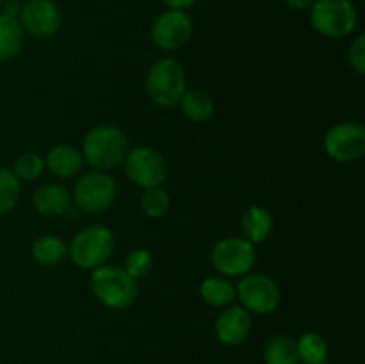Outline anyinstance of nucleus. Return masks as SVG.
Returning <instances> with one entry per match:
<instances>
[{"label": "nucleus", "mask_w": 365, "mask_h": 364, "mask_svg": "<svg viewBox=\"0 0 365 364\" xmlns=\"http://www.w3.org/2000/svg\"><path fill=\"white\" fill-rule=\"evenodd\" d=\"M203 302L210 307H228L235 300V285L227 277H207L200 285Z\"/></svg>", "instance_id": "obj_20"}, {"label": "nucleus", "mask_w": 365, "mask_h": 364, "mask_svg": "<svg viewBox=\"0 0 365 364\" xmlns=\"http://www.w3.org/2000/svg\"><path fill=\"white\" fill-rule=\"evenodd\" d=\"M4 2H6V0H0V7H2V4H4Z\"/></svg>", "instance_id": "obj_31"}, {"label": "nucleus", "mask_w": 365, "mask_h": 364, "mask_svg": "<svg viewBox=\"0 0 365 364\" xmlns=\"http://www.w3.org/2000/svg\"><path fill=\"white\" fill-rule=\"evenodd\" d=\"M84 166L81 150L71 145H57L48 150L45 157V168L57 178H71Z\"/></svg>", "instance_id": "obj_15"}, {"label": "nucleus", "mask_w": 365, "mask_h": 364, "mask_svg": "<svg viewBox=\"0 0 365 364\" xmlns=\"http://www.w3.org/2000/svg\"><path fill=\"white\" fill-rule=\"evenodd\" d=\"M32 259L39 264V266L52 268L63 263V259L68 253V246L59 236L56 234H45L39 236L34 243H32Z\"/></svg>", "instance_id": "obj_18"}, {"label": "nucleus", "mask_w": 365, "mask_h": 364, "mask_svg": "<svg viewBox=\"0 0 365 364\" xmlns=\"http://www.w3.org/2000/svg\"><path fill=\"white\" fill-rule=\"evenodd\" d=\"M32 203L41 216H64L71 211V193L61 184H45L34 193Z\"/></svg>", "instance_id": "obj_14"}, {"label": "nucleus", "mask_w": 365, "mask_h": 364, "mask_svg": "<svg viewBox=\"0 0 365 364\" xmlns=\"http://www.w3.org/2000/svg\"><path fill=\"white\" fill-rule=\"evenodd\" d=\"M348 63L351 70L359 75H365V34L355 36L348 50Z\"/></svg>", "instance_id": "obj_27"}, {"label": "nucleus", "mask_w": 365, "mask_h": 364, "mask_svg": "<svg viewBox=\"0 0 365 364\" xmlns=\"http://www.w3.org/2000/svg\"><path fill=\"white\" fill-rule=\"evenodd\" d=\"M45 170V161L34 152H25L14 161L13 173L20 182H34L36 178L41 177Z\"/></svg>", "instance_id": "obj_25"}, {"label": "nucleus", "mask_w": 365, "mask_h": 364, "mask_svg": "<svg viewBox=\"0 0 365 364\" xmlns=\"http://www.w3.org/2000/svg\"><path fill=\"white\" fill-rule=\"evenodd\" d=\"M145 86L153 103L160 107H177L187 91V75L177 59L163 57L150 66Z\"/></svg>", "instance_id": "obj_3"}, {"label": "nucleus", "mask_w": 365, "mask_h": 364, "mask_svg": "<svg viewBox=\"0 0 365 364\" xmlns=\"http://www.w3.org/2000/svg\"><path fill=\"white\" fill-rule=\"evenodd\" d=\"M118 196L116 181L107 171L93 170L75 182L71 200L86 214H102L113 207Z\"/></svg>", "instance_id": "obj_6"}, {"label": "nucleus", "mask_w": 365, "mask_h": 364, "mask_svg": "<svg viewBox=\"0 0 365 364\" xmlns=\"http://www.w3.org/2000/svg\"><path fill=\"white\" fill-rule=\"evenodd\" d=\"M309 13L314 31L328 39L351 36L359 27V11L351 0H314Z\"/></svg>", "instance_id": "obj_4"}, {"label": "nucleus", "mask_w": 365, "mask_h": 364, "mask_svg": "<svg viewBox=\"0 0 365 364\" xmlns=\"http://www.w3.org/2000/svg\"><path fill=\"white\" fill-rule=\"evenodd\" d=\"M324 150L337 163H353L365 153V128L359 121L335 123L324 136Z\"/></svg>", "instance_id": "obj_11"}, {"label": "nucleus", "mask_w": 365, "mask_h": 364, "mask_svg": "<svg viewBox=\"0 0 365 364\" xmlns=\"http://www.w3.org/2000/svg\"><path fill=\"white\" fill-rule=\"evenodd\" d=\"M264 363L266 364H298V350H296V339L291 335L278 334L267 341L264 348Z\"/></svg>", "instance_id": "obj_22"}, {"label": "nucleus", "mask_w": 365, "mask_h": 364, "mask_svg": "<svg viewBox=\"0 0 365 364\" xmlns=\"http://www.w3.org/2000/svg\"><path fill=\"white\" fill-rule=\"evenodd\" d=\"M130 145L128 138L116 125H96L82 139V159L93 170L109 171L121 166Z\"/></svg>", "instance_id": "obj_1"}, {"label": "nucleus", "mask_w": 365, "mask_h": 364, "mask_svg": "<svg viewBox=\"0 0 365 364\" xmlns=\"http://www.w3.org/2000/svg\"><path fill=\"white\" fill-rule=\"evenodd\" d=\"M273 214H271L266 207L252 206L245 211V214H242V234H245V239H248L253 245L266 241V239L269 238L271 232H273Z\"/></svg>", "instance_id": "obj_16"}, {"label": "nucleus", "mask_w": 365, "mask_h": 364, "mask_svg": "<svg viewBox=\"0 0 365 364\" xmlns=\"http://www.w3.org/2000/svg\"><path fill=\"white\" fill-rule=\"evenodd\" d=\"M192 31H195V25L185 11L168 9L152 21L150 38L157 49L164 52H175L187 45Z\"/></svg>", "instance_id": "obj_10"}, {"label": "nucleus", "mask_w": 365, "mask_h": 364, "mask_svg": "<svg viewBox=\"0 0 365 364\" xmlns=\"http://www.w3.org/2000/svg\"><path fill=\"white\" fill-rule=\"evenodd\" d=\"M128 181L141 189L159 188L166 182L168 164L159 150L152 146H135L128 150L123 161Z\"/></svg>", "instance_id": "obj_9"}, {"label": "nucleus", "mask_w": 365, "mask_h": 364, "mask_svg": "<svg viewBox=\"0 0 365 364\" xmlns=\"http://www.w3.org/2000/svg\"><path fill=\"white\" fill-rule=\"evenodd\" d=\"M114 246L116 239L109 228L103 225H89L73 236L68 246V253L75 266L93 271L107 264L109 257L113 256Z\"/></svg>", "instance_id": "obj_5"}, {"label": "nucleus", "mask_w": 365, "mask_h": 364, "mask_svg": "<svg viewBox=\"0 0 365 364\" xmlns=\"http://www.w3.org/2000/svg\"><path fill=\"white\" fill-rule=\"evenodd\" d=\"M168 9H177V11H185L196 2V0H160Z\"/></svg>", "instance_id": "obj_30"}, {"label": "nucleus", "mask_w": 365, "mask_h": 364, "mask_svg": "<svg viewBox=\"0 0 365 364\" xmlns=\"http://www.w3.org/2000/svg\"><path fill=\"white\" fill-rule=\"evenodd\" d=\"M178 106H180L182 114L191 121H196V123H202V121L212 118L214 109H216L212 96L203 91V89H189V91H185Z\"/></svg>", "instance_id": "obj_19"}, {"label": "nucleus", "mask_w": 365, "mask_h": 364, "mask_svg": "<svg viewBox=\"0 0 365 364\" xmlns=\"http://www.w3.org/2000/svg\"><path fill=\"white\" fill-rule=\"evenodd\" d=\"M235 298H239L242 309L250 314H273L282 302L280 285L266 273H246L235 288Z\"/></svg>", "instance_id": "obj_7"}, {"label": "nucleus", "mask_w": 365, "mask_h": 364, "mask_svg": "<svg viewBox=\"0 0 365 364\" xmlns=\"http://www.w3.org/2000/svg\"><path fill=\"white\" fill-rule=\"evenodd\" d=\"M89 289L102 305L113 310H125L135 303L139 284L121 266L103 264L91 271Z\"/></svg>", "instance_id": "obj_2"}, {"label": "nucleus", "mask_w": 365, "mask_h": 364, "mask_svg": "<svg viewBox=\"0 0 365 364\" xmlns=\"http://www.w3.org/2000/svg\"><path fill=\"white\" fill-rule=\"evenodd\" d=\"M18 20L25 34L36 39H50L63 25V13L53 0H25Z\"/></svg>", "instance_id": "obj_12"}, {"label": "nucleus", "mask_w": 365, "mask_h": 364, "mask_svg": "<svg viewBox=\"0 0 365 364\" xmlns=\"http://www.w3.org/2000/svg\"><path fill=\"white\" fill-rule=\"evenodd\" d=\"M324 364H327V363H324Z\"/></svg>", "instance_id": "obj_32"}, {"label": "nucleus", "mask_w": 365, "mask_h": 364, "mask_svg": "<svg viewBox=\"0 0 365 364\" xmlns=\"http://www.w3.org/2000/svg\"><path fill=\"white\" fill-rule=\"evenodd\" d=\"M0 13L11 18H20L21 2L20 0H6V2L2 4V7H0Z\"/></svg>", "instance_id": "obj_28"}, {"label": "nucleus", "mask_w": 365, "mask_h": 364, "mask_svg": "<svg viewBox=\"0 0 365 364\" xmlns=\"http://www.w3.org/2000/svg\"><path fill=\"white\" fill-rule=\"evenodd\" d=\"M25 32L18 18L0 13V63L14 59L24 49Z\"/></svg>", "instance_id": "obj_17"}, {"label": "nucleus", "mask_w": 365, "mask_h": 364, "mask_svg": "<svg viewBox=\"0 0 365 364\" xmlns=\"http://www.w3.org/2000/svg\"><path fill=\"white\" fill-rule=\"evenodd\" d=\"M171 196L163 186L145 189L141 196V209L148 218H164L170 213Z\"/></svg>", "instance_id": "obj_23"}, {"label": "nucleus", "mask_w": 365, "mask_h": 364, "mask_svg": "<svg viewBox=\"0 0 365 364\" xmlns=\"http://www.w3.org/2000/svg\"><path fill=\"white\" fill-rule=\"evenodd\" d=\"M21 182L9 168H0V214H6L16 207L20 200Z\"/></svg>", "instance_id": "obj_24"}, {"label": "nucleus", "mask_w": 365, "mask_h": 364, "mask_svg": "<svg viewBox=\"0 0 365 364\" xmlns=\"http://www.w3.org/2000/svg\"><path fill=\"white\" fill-rule=\"evenodd\" d=\"M285 6L291 11H298V13H303V11H309L312 7L314 0H282Z\"/></svg>", "instance_id": "obj_29"}, {"label": "nucleus", "mask_w": 365, "mask_h": 364, "mask_svg": "<svg viewBox=\"0 0 365 364\" xmlns=\"http://www.w3.org/2000/svg\"><path fill=\"white\" fill-rule=\"evenodd\" d=\"M296 350L303 364H324L328 360V343L317 332H305L296 339Z\"/></svg>", "instance_id": "obj_21"}, {"label": "nucleus", "mask_w": 365, "mask_h": 364, "mask_svg": "<svg viewBox=\"0 0 365 364\" xmlns=\"http://www.w3.org/2000/svg\"><path fill=\"white\" fill-rule=\"evenodd\" d=\"M153 256L148 248H134L125 257L123 270L130 275L132 278H143L152 271Z\"/></svg>", "instance_id": "obj_26"}, {"label": "nucleus", "mask_w": 365, "mask_h": 364, "mask_svg": "<svg viewBox=\"0 0 365 364\" xmlns=\"http://www.w3.org/2000/svg\"><path fill=\"white\" fill-rule=\"evenodd\" d=\"M252 314L241 305H232L223 309V313L217 316L214 323V332H216L217 341L227 346H239L248 339L252 332Z\"/></svg>", "instance_id": "obj_13"}, {"label": "nucleus", "mask_w": 365, "mask_h": 364, "mask_svg": "<svg viewBox=\"0 0 365 364\" xmlns=\"http://www.w3.org/2000/svg\"><path fill=\"white\" fill-rule=\"evenodd\" d=\"M210 263L221 277H245L257 263V250L245 238H225L210 250Z\"/></svg>", "instance_id": "obj_8"}]
</instances>
